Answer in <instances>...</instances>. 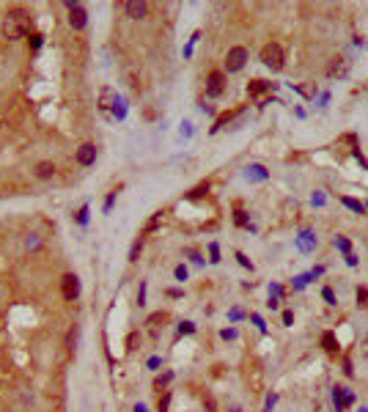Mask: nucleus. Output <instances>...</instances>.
<instances>
[{
	"mask_svg": "<svg viewBox=\"0 0 368 412\" xmlns=\"http://www.w3.org/2000/svg\"><path fill=\"white\" fill-rule=\"evenodd\" d=\"M28 28H30V22H28V14H25L22 9H11L9 14L3 17V25H0L6 39H22L25 33H28Z\"/></svg>",
	"mask_w": 368,
	"mask_h": 412,
	"instance_id": "f257e3e1",
	"label": "nucleus"
},
{
	"mask_svg": "<svg viewBox=\"0 0 368 412\" xmlns=\"http://www.w3.org/2000/svg\"><path fill=\"white\" fill-rule=\"evenodd\" d=\"M261 60H264V66H269L272 72L283 69V47H281V44H275V42L264 44V50H261Z\"/></svg>",
	"mask_w": 368,
	"mask_h": 412,
	"instance_id": "f03ea898",
	"label": "nucleus"
},
{
	"mask_svg": "<svg viewBox=\"0 0 368 412\" xmlns=\"http://www.w3.org/2000/svg\"><path fill=\"white\" fill-rule=\"evenodd\" d=\"M60 294H64V300L66 302H74L80 297V278L77 275H64V278H60Z\"/></svg>",
	"mask_w": 368,
	"mask_h": 412,
	"instance_id": "7ed1b4c3",
	"label": "nucleus"
},
{
	"mask_svg": "<svg viewBox=\"0 0 368 412\" xmlns=\"http://www.w3.org/2000/svg\"><path fill=\"white\" fill-rule=\"evenodd\" d=\"M244 60H248V50H244V47H231L228 55H226V69L228 72H239L244 66Z\"/></svg>",
	"mask_w": 368,
	"mask_h": 412,
	"instance_id": "20e7f679",
	"label": "nucleus"
},
{
	"mask_svg": "<svg viewBox=\"0 0 368 412\" xmlns=\"http://www.w3.org/2000/svg\"><path fill=\"white\" fill-rule=\"evenodd\" d=\"M332 404H335L338 412H344L346 407H352V404H354V393L349 388H332Z\"/></svg>",
	"mask_w": 368,
	"mask_h": 412,
	"instance_id": "39448f33",
	"label": "nucleus"
},
{
	"mask_svg": "<svg viewBox=\"0 0 368 412\" xmlns=\"http://www.w3.org/2000/svg\"><path fill=\"white\" fill-rule=\"evenodd\" d=\"M66 9H69V25L74 30H83L85 28V9L80 3H66Z\"/></svg>",
	"mask_w": 368,
	"mask_h": 412,
	"instance_id": "423d86ee",
	"label": "nucleus"
},
{
	"mask_svg": "<svg viewBox=\"0 0 368 412\" xmlns=\"http://www.w3.org/2000/svg\"><path fill=\"white\" fill-rule=\"evenodd\" d=\"M223 88H226V77H223V72H212L206 80V93L209 97H220Z\"/></svg>",
	"mask_w": 368,
	"mask_h": 412,
	"instance_id": "0eeeda50",
	"label": "nucleus"
},
{
	"mask_svg": "<svg viewBox=\"0 0 368 412\" xmlns=\"http://www.w3.org/2000/svg\"><path fill=\"white\" fill-rule=\"evenodd\" d=\"M124 9V14L127 17H132V19H143L146 17V11H148V3H143V0H129V3L121 6Z\"/></svg>",
	"mask_w": 368,
	"mask_h": 412,
	"instance_id": "6e6552de",
	"label": "nucleus"
},
{
	"mask_svg": "<svg viewBox=\"0 0 368 412\" xmlns=\"http://www.w3.org/2000/svg\"><path fill=\"white\" fill-rule=\"evenodd\" d=\"M94 160H97V146H94V143H83V146L77 148V162L83 168L94 165Z\"/></svg>",
	"mask_w": 368,
	"mask_h": 412,
	"instance_id": "1a4fd4ad",
	"label": "nucleus"
},
{
	"mask_svg": "<svg viewBox=\"0 0 368 412\" xmlns=\"http://www.w3.org/2000/svg\"><path fill=\"white\" fill-rule=\"evenodd\" d=\"M272 88V83H267V80H253V83L248 85V93L250 97H261V93H267Z\"/></svg>",
	"mask_w": 368,
	"mask_h": 412,
	"instance_id": "9d476101",
	"label": "nucleus"
},
{
	"mask_svg": "<svg viewBox=\"0 0 368 412\" xmlns=\"http://www.w3.org/2000/svg\"><path fill=\"white\" fill-rule=\"evenodd\" d=\"M297 245H299V250H313V247H316V236H313L311 231H302L299 234V239H297Z\"/></svg>",
	"mask_w": 368,
	"mask_h": 412,
	"instance_id": "9b49d317",
	"label": "nucleus"
},
{
	"mask_svg": "<svg viewBox=\"0 0 368 412\" xmlns=\"http://www.w3.org/2000/svg\"><path fill=\"white\" fill-rule=\"evenodd\" d=\"M52 173H55V165H52V162H39L36 165V176L39 179H50Z\"/></svg>",
	"mask_w": 368,
	"mask_h": 412,
	"instance_id": "f8f14e48",
	"label": "nucleus"
},
{
	"mask_svg": "<svg viewBox=\"0 0 368 412\" xmlns=\"http://www.w3.org/2000/svg\"><path fill=\"white\" fill-rule=\"evenodd\" d=\"M341 204H344L346 209H352V212H357V214H363V212H365V204H360V201L349 198V195H344V198H341Z\"/></svg>",
	"mask_w": 368,
	"mask_h": 412,
	"instance_id": "ddd939ff",
	"label": "nucleus"
},
{
	"mask_svg": "<svg viewBox=\"0 0 368 412\" xmlns=\"http://www.w3.org/2000/svg\"><path fill=\"white\" fill-rule=\"evenodd\" d=\"M327 74H330V77H341V74H346V60L344 58H335V64L327 69Z\"/></svg>",
	"mask_w": 368,
	"mask_h": 412,
	"instance_id": "4468645a",
	"label": "nucleus"
},
{
	"mask_svg": "<svg viewBox=\"0 0 368 412\" xmlns=\"http://www.w3.org/2000/svg\"><path fill=\"white\" fill-rule=\"evenodd\" d=\"M322 343H324L327 352H338V341H335V335H332V333H324L322 335Z\"/></svg>",
	"mask_w": 368,
	"mask_h": 412,
	"instance_id": "2eb2a0df",
	"label": "nucleus"
},
{
	"mask_svg": "<svg viewBox=\"0 0 368 412\" xmlns=\"http://www.w3.org/2000/svg\"><path fill=\"white\" fill-rule=\"evenodd\" d=\"M115 102H118V99H115V93H113L110 88H105V91H102V110H107V107H110V105H115Z\"/></svg>",
	"mask_w": 368,
	"mask_h": 412,
	"instance_id": "dca6fc26",
	"label": "nucleus"
},
{
	"mask_svg": "<svg viewBox=\"0 0 368 412\" xmlns=\"http://www.w3.org/2000/svg\"><path fill=\"white\" fill-rule=\"evenodd\" d=\"M140 250H143V236H140V239H135V242H132V247H129V261H138Z\"/></svg>",
	"mask_w": 368,
	"mask_h": 412,
	"instance_id": "f3484780",
	"label": "nucleus"
},
{
	"mask_svg": "<svg viewBox=\"0 0 368 412\" xmlns=\"http://www.w3.org/2000/svg\"><path fill=\"white\" fill-rule=\"evenodd\" d=\"M248 176H253V179H267V171H264L261 165H250V168H248Z\"/></svg>",
	"mask_w": 368,
	"mask_h": 412,
	"instance_id": "a211bd4d",
	"label": "nucleus"
},
{
	"mask_svg": "<svg viewBox=\"0 0 368 412\" xmlns=\"http://www.w3.org/2000/svg\"><path fill=\"white\" fill-rule=\"evenodd\" d=\"M332 245L338 247V250H344V253H349V247H352V242L346 239V236H335V242H332Z\"/></svg>",
	"mask_w": 368,
	"mask_h": 412,
	"instance_id": "6ab92c4d",
	"label": "nucleus"
},
{
	"mask_svg": "<svg viewBox=\"0 0 368 412\" xmlns=\"http://www.w3.org/2000/svg\"><path fill=\"white\" fill-rule=\"evenodd\" d=\"M365 300H368V289L360 286V289H357V305H368Z\"/></svg>",
	"mask_w": 368,
	"mask_h": 412,
	"instance_id": "aec40b11",
	"label": "nucleus"
},
{
	"mask_svg": "<svg viewBox=\"0 0 368 412\" xmlns=\"http://www.w3.org/2000/svg\"><path fill=\"white\" fill-rule=\"evenodd\" d=\"M322 297L327 300V305H335V294H332V289H324V292H322Z\"/></svg>",
	"mask_w": 368,
	"mask_h": 412,
	"instance_id": "412c9836",
	"label": "nucleus"
},
{
	"mask_svg": "<svg viewBox=\"0 0 368 412\" xmlns=\"http://www.w3.org/2000/svg\"><path fill=\"white\" fill-rule=\"evenodd\" d=\"M193 330H195L193 322H181V324H179V333H181V335H184V333H193Z\"/></svg>",
	"mask_w": 368,
	"mask_h": 412,
	"instance_id": "4be33fe9",
	"label": "nucleus"
},
{
	"mask_svg": "<svg viewBox=\"0 0 368 412\" xmlns=\"http://www.w3.org/2000/svg\"><path fill=\"white\" fill-rule=\"evenodd\" d=\"M30 44H33V50H39V47H42V36H39V33H33V36H30Z\"/></svg>",
	"mask_w": 368,
	"mask_h": 412,
	"instance_id": "5701e85b",
	"label": "nucleus"
},
{
	"mask_svg": "<svg viewBox=\"0 0 368 412\" xmlns=\"http://www.w3.org/2000/svg\"><path fill=\"white\" fill-rule=\"evenodd\" d=\"M223 338H226V341H231V338H236V330H234V327H228V330H223Z\"/></svg>",
	"mask_w": 368,
	"mask_h": 412,
	"instance_id": "b1692460",
	"label": "nucleus"
},
{
	"mask_svg": "<svg viewBox=\"0 0 368 412\" xmlns=\"http://www.w3.org/2000/svg\"><path fill=\"white\" fill-rule=\"evenodd\" d=\"M236 223H239V226H248V217H244L242 209H236Z\"/></svg>",
	"mask_w": 368,
	"mask_h": 412,
	"instance_id": "393cba45",
	"label": "nucleus"
},
{
	"mask_svg": "<svg viewBox=\"0 0 368 412\" xmlns=\"http://www.w3.org/2000/svg\"><path fill=\"white\" fill-rule=\"evenodd\" d=\"M209 253H212V261L217 264V261H220V250H217V245H212V247H209Z\"/></svg>",
	"mask_w": 368,
	"mask_h": 412,
	"instance_id": "a878e982",
	"label": "nucleus"
},
{
	"mask_svg": "<svg viewBox=\"0 0 368 412\" xmlns=\"http://www.w3.org/2000/svg\"><path fill=\"white\" fill-rule=\"evenodd\" d=\"M74 343H77V327L69 333V349H74Z\"/></svg>",
	"mask_w": 368,
	"mask_h": 412,
	"instance_id": "bb28decb",
	"label": "nucleus"
},
{
	"mask_svg": "<svg viewBox=\"0 0 368 412\" xmlns=\"http://www.w3.org/2000/svg\"><path fill=\"white\" fill-rule=\"evenodd\" d=\"M346 264H349V267H357V256H354V253H346Z\"/></svg>",
	"mask_w": 368,
	"mask_h": 412,
	"instance_id": "cd10ccee",
	"label": "nucleus"
},
{
	"mask_svg": "<svg viewBox=\"0 0 368 412\" xmlns=\"http://www.w3.org/2000/svg\"><path fill=\"white\" fill-rule=\"evenodd\" d=\"M176 278H179V280H187V269H184V267H176Z\"/></svg>",
	"mask_w": 368,
	"mask_h": 412,
	"instance_id": "c85d7f7f",
	"label": "nucleus"
},
{
	"mask_svg": "<svg viewBox=\"0 0 368 412\" xmlns=\"http://www.w3.org/2000/svg\"><path fill=\"white\" fill-rule=\"evenodd\" d=\"M253 324H258V330H261V333L267 330V324H264V319H261V316H253Z\"/></svg>",
	"mask_w": 368,
	"mask_h": 412,
	"instance_id": "c756f323",
	"label": "nucleus"
},
{
	"mask_svg": "<svg viewBox=\"0 0 368 412\" xmlns=\"http://www.w3.org/2000/svg\"><path fill=\"white\" fill-rule=\"evenodd\" d=\"M236 259H239V264H242V267H248V269H253V264H250V261H248V259H244V256H242V253H236Z\"/></svg>",
	"mask_w": 368,
	"mask_h": 412,
	"instance_id": "7c9ffc66",
	"label": "nucleus"
},
{
	"mask_svg": "<svg viewBox=\"0 0 368 412\" xmlns=\"http://www.w3.org/2000/svg\"><path fill=\"white\" fill-rule=\"evenodd\" d=\"M291 322H294V313H291V310H286V313H283V324H291Z\"/></svg>",
	"mask_w": 368,
	"mask_h": 412,
	"instance_id": "2f4dec72",
	"label": "nucleus"
},
{
	"mask_svg": "<svg viewBox=\"0 0 368 412\" xmlns=\"http://www.w3.org/2000/svg\"><path fill=\"white\" fill-rule=\"evenodd\" d=\"M313 204L322 206V204H324V195H322V193H316V195H313Z\"/></svg>",
	"mask_w": 368,
	"mask_h": 412,
	"instance_id": "473e14b6",
	"label": "nucleus"
},
{
	"mask_svg": "<svg viewBox=\"0 0 368 412\" xmlns=\"http://www.w3.org/2000/svg\"><path fill=\"white\" fill-rule=\"evenodd\" d=\"M165 382H170V374H162L160 379H157V385H165Z\"/></svg>",
	"mask_w": 368,
	"mask_h": 412,
	"instance_id": "72a5a7b5",
	"label": "nucleus"
},
{
	"mask_svg": "<svg viewBox=\"0 0 368 412\" xmlns=\"http://www.w3.org/2000/svg\"><path fill=\"white\" fill-rule=\"evenodd\" d=\"M135 412H146V407H143V404H138V407H135Z\"/></svg>",
	"mask_w": 368,
	"mask_h": 412,
	"instance_id": "f704fd0d",
	"label": "nucleus"
},
{
	"mask_svg": "<svg viewBox=\"0 0 368 412\" xmlns=\"http://www.w3.org/2000/svg\"><path fill=\"white\" fill-rule=\"evenodd\" d=\"M360 412H368V407H363V409H360Z\"/></svg>",
	"mask_w": 368,
	"mask_h": 412,
	"instance_id": "c9c22d12",
	"label": "nucleus"
},
{
	"mask_svg": "<svg viewBox=\"0 0 368 412\" xmlns=\"http://www.w3.org/2000/svg\"><path fill=\"white\" fill-rule=\"evenodd\" d=\"M365 212H368V204H365Z\"/></svg>",
	"mask_w": 368,
	"mask_h": 412,
	"instance_id": "e433bc0d",
	"label": "nucleus"
}]
</instances>
